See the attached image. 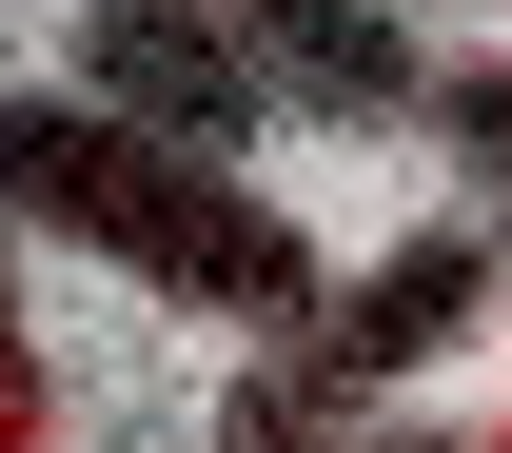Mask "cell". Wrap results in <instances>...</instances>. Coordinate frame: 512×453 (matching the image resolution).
<instances>
[{"label":"cell","mask_w":512,"mask_h":453,"mask_svg":"<svg viewBox=\"0 0 512 453\" xmlns=\"http://www.w3.org/2000/svg\"><path fill=\"white\" fill-rule=\"evenodd\" d=\"M0 217H40V237H79V257H119L158 316H217V335H256V355H296V335L335 316L296 197H256L237 158H178V138L79 119L60 79H40V99H0Z\"/></svg>","instance_id":"obj_1"},{"label":"cell","mask_w":512,"mask_h":453,"mask_svg":"<svg viewBox=\"0 0 512 453\" xmlns=\"http://www.w3.org/2000/svg\"><path fill=\"white\" fill-rule=\"evenodd\" d=\"M60 99L119 119V138H178V158H237L276 119V79H256V40L217 0H79L60 20Z\"/></svg>","instance_id":"obj_2"},{"label":"cell","mask_w":512,"mask_h":453,"mask_svg":"<svg viewBox=\"0 0 512 453\" xmlns=\"http://www.w3.org/2000/svg\"><path fill=\"white\" fill-rule=\"evenodd\" d=\"M473 316H493V237H473V217H434V237H394V257L355 276V296H335L296 355H316L335 394H394V375H434Z\"/></svg>","instance_id":"obj_3"},{"label":"cell","mask_w":512,"mask_h":453,"mask_svg":"<svg viewBox=\"0 0 512 453\" xmlns=\"http://www.w3.org/2000/svg\"><path fill=\"white\" fill-rule=\"evenodd\" d=\"M217 20H237L256 79H276V99H316V119H414V99H434V60H414V20H394V0H217Z\"/></svg>","instance_id":"obj_4"},{"label":"cell","mask_w":512,"mask_h":453,"mask_svg":"<svg viewBox=\"0 0 512 453\" xmlns=\"http://www.w3.org/2000/svg\"><path fill=\"white\" fill-rule=\"evenodd\" d=\"M217 453H375V434H355V394H335L316 355H256V375L217 394Z\"/></svg>","instance_id":"obj_5"},{"label":"cell","mask_w":512,"mask_h":453,"mask_svg":"<svg viewBox=\"0 0 512 453\" xmlns=\"http://www.w3.org/2000/svg\"><path fill=\"white\" fill-rule=\"evenodd\" d=\"M434 119H453V158H473V197H512V60H453Z\"/></svg>","instance_id":"obj_6"},{"label":"cell","mask_w":512,"mask_h":453,"mask_svg":"<svg viewBox=\"0 0 512 453\" xmlns=\"http://www.w3.org/2000/svg\"><path fill=\"white\" fill-rule=\"evenodd\" d=\"M20 237V217H0ZM0 453H40V355H20V257H0Z\"/></svg>","instance_id":"obj_7"},{"label":"cell","mask_w":512,"mask_h":453,"mask_svg":"<svg viewBox=\"0 0 512 453\" xmlns=\"http://www.w3.org/2000/svg\"><path fill=\"white\" fill-rule=\"evenodd\" d=\"M375 453H473V434H434V414H414V434H375Z\"/></svg>","instance_id":"obj_8"}]
</instances>
